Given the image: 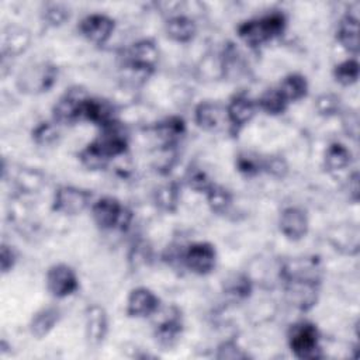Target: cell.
Returning a JSON list of instances; mask_svg holds the SVG:
<instances>
[{"mask_svg": "<svg viewBox=\"0 0 360 360\" xmlns=\"http://www.w3.org/2000/svg\"><path fill=\"white\" fill-rule=\"evenodd\" d=\"M287 27V17L278 10H273L262 17L240 22L236 28L238 37L250 48H259L280 37Z\"/></svg>", "mask_w": 360, "mask_h": 360, "instance_id": "cell-1", "label": "cell"}, {"mask_svg": "<svg viewBox=\"0 0 360 360\" xmlns=\"http://www.w3.org/2000/svg\"><path fill=\"white\" fill-rule=\"evenodd\" d=\"M90 212L94 224L103 231H125L132 221V212L111 195H104L91 202Z\"/></svg>", "mask_w": 360, "mask_h": 360, "instance_id": "cell-2", "label": "cell"}, {"mask_svg": "<svg viewBox=\"0 0 360 360\" xmlns=\"http://www.w3.org/2000/svg\"><path fill=\"white\" fill-rule=\"evenodd\" d=\"M288 346L292 354L301 360H315L322 357L319 345V330L308 321H298L288 329Z\"/></svg>", "mask_w": 360, "mask_h": 360, "instance_id": "cell-3", "label": "cell"}, {"mask_svg": "<svg viewBox=\"0 0 360 360\" xmlns=\"http://www.w3.org/2000/svg\"><path fill=\"white\" fill-rule=\"evenodd\" d=\"M159 51L152 39H139L134 42L124 55V69L135 75L136 79L149 77L158 65Z\"/></svg>", "mask_w": 360, "mask_h": 360, "instance_id": "cell-4", "label": "cell"}, {"mask_svg": "<svg viewBox=\"0 0 360 360\" xmlns=\"http://www.w3.org/2000/svg\"><path fill=\"white\" fill-rule=\"evenodd\" d=\"M285 295L291 305L300 311H309L318 301L321 278L302 277V276H285L281 277Z\"/></svg>", "mask_w": 360, "mask_h": 360, "instance_id": "cell-5", "label": "cell"}, {"mask_svg": "<svg viewBox=\"0 0 360 360\" xmlns=\"http://www.w3.org/2000/svg\"><path fill=\"white\" fill-rule=\"evenodd\" d=\"M58 80V68L51 62H35L18 76V87L28 94L49 91Z\"/></svg>", "mask_w": 360, "mask_h": 360, "instance_id": "cell-6", "label": "cell"}, {"mask_svg": "<svg viewBox=\"0 0 360 360\" xmlns=\"http://www.w3.org/2000/svg\"><path fill=\"white\" fill-rule=\"evenodd\" d=\"M93 193L76 186H60L55 190L52 210L58 214L73 217L86 211L91 205Z\"/></svg>", "mask_w": 360, "mask_h": 360, "instance_id": "cell-7", "label": "cell"}, {"mask_svg": "<svg viewBox=\"0 0 360 360\" xmlns=\"http://www.w3.org/2000/svg\"><path fill=\"white\" fill-rule=\"evenodd\" d=\"M89 94L82 87H70L52 107V121L58 125H72L83 120V107Z\"/></svg>", "mask_w": 360, "mask_h": 360, "instance_id": "cell-8", "label": "cell"}, {"mask_svg": "<svg viewBox=\"0 0 360 360\" xmlns=\"http://www.w3.org/2000/svg\"><path fill=\"white\" fill-rule=\"evenodd\" d=\"M91 143L108 159L122 156L128 149V134L117 120L101 128L100 135Z\"/></svg>", "mask_w": 360, "mask_h": 360, "instance_id": "cell-9", "label": "cell"}, {"mask_svg": "<svg viewBox=\"0 0 360 360\" xmlns=\"http://www.w3.org/2000/svg\"><path fill=\"white\" fill-rule=\"evenodd\" d=\"M217 264V250L210 242H195L184 249L183 266L194 274L207 276Z\"/></svg>", "mask_w": 360, "mask_h": 360, "instance_id": "cell-10", "label": "cell"}, {"mask_svg": "<svg viewBox=\"0 0 360 360\" xmlns=\"http://www.w3.org/2000/svg\"><path fill=\"white\" fill-rule=\"evenodd\" d=\"M45 284L52 297L66 298L77 291L79 278L76 271L69 264L56 263L48 269Z\"/></svg>", "mask_w": 360, "mask_h": 360, "instance_id": "cell-11", "label": "cell"}, {"mask_svg": "<svg viewBox=\"0 0 360 360\" xmlns=\"http://www.w3.org/2000/svg\"><path fill=\"white\" fill-rule=\"evenodd\" d=\"M115 30V21L103 13H91L83 17L79 22V32L89 42L104 45L111 38Z\"/></svg>", "mask_w": 360, "mask_h": 360, "instance_id": "cell-12", "label": "cell"}, {"mask_svg": "<svg viewBox=\"0 0 360 360\" xmlns=\"http://www.w3.org/2000/svg\"><path fill=\"white\" fill-rule=\"evenodd\" d=\"M183 333L181 312L176 307H170L159 316L155 326V339L159 346L165 349L173 347Z\"/></svg>", "mask_w": 360, "mask_h": 360, "instance_id": "cell-13", "label": "cell"}, {"mask_svg": "<svg viewBox=\"0 0 360 360\" xmlns=\"http://www.w3.org/2000/svg\"><path fill=\"white\" fill-rule=\"evenodd\" d=\"M257 110V104L253 98L243 93L235 94L225 107L228 125L231 131L236 134L239 129H242L248 122L252 121Z\"/></svg>", "mask_w": 360, "mask_h": 360, "instance_id": "cell-14", "label": "cell"}, {"mask_svg": "<svg viewBox=\"0 0 360 360\" xmlns=\"http://www.w3.org/2000/svg\"><path fill=\"white\" fill-rule=\"evenodd\" d=\"M160 308L159 297L148 287H135L127 298V315L131 318H148Z\"/></svg>", "mask_w": 360, "mask_h": 360, "instance_id": "cell-15", "label": "cell"}, {"mask_svg": "<svg viewBox=\"0 0 360 360\" xmlns=\"http://www.w3.org/2000/svg\"><path fill=\"white\" fill-rule=\"evenodd\" d=\"M309 221L307 212L300 207H287L278 218V229L288 240H301L307 236Z\"/></svg>", "mask_w": 360, "mask_h": 360, "instance_id": "cell-16", "label": "cell"}, {"mask_svg": "<svg viewBox=\"0 0 360 360\" xmlns=\"http://www.w3.org/2000/svg\"><path fill=\"white\" fill-rule=\"evenodd\" d=\"M84 330L86 339L93 347H98L105 340L108 333V315L101 305L93 304L86 308Z\"/></svg>", "mask_w": 360, "mask_h": 360, "instance_id": "cell-17", "label": "cell"}, {"mask_svg": "<svg viewBox=\"0 0 360 360\" xmlns=\"http://www.w3.org/2000/svg\"><path fill=\"white\" fill-rule=\"evenodd\" d=\"M194 121L204 131H217L224 124L228 125L225 107L214 101H201L197 104L194 110Z\"/></svg>", "mask_w": 360, "mask_h": 360, "instance_id": "cell-18", "label": "cell"}, {"mask_svg": "<svg viewBox=\"0 0 360 360\" xmlns=\"http://www.w3.org/2000/svg\"><path fill=\"white\" fill-rule=\"evenodd\" d=\"M336 39L343 49L353 56L359 55V17L353 11H347L338 22Z\"/></svg>", "mask_w": 360, "mask_h": 360, "instance_id": "cell-19", "label": "cell"}, {"mask_svg": "<svg viewBox=\"0 0 360 360\" xmlns=\"http://www.w3.org/2000/svg\"><path fill=\"white\" fill-rule=\"evenodd\" d=\"M165 32L166 37L172 41L179 44H187L193 41L197 35V24L191 17L176 13L167 17L165 22Z\"/></svg>", "mask_w": 360, "mask_h": 360, "instance_id": "cell-20", "label": "cell"}, {"mask_svg": "<svg viewBox=\"0 0 360 360\" xmlns=\"http://www.w3.org/2000/svg\"><path fill=\"white\" fill-rule=\"evenodd\" d=\"M83 120L103 128L115 121L114 107L104 98L89 96L83 107Z\"/></svg>", "mask_w": 360, "mask_h": 360, "instance_id": "cell-21", "label": "cell"}, {"mask_svg": "<svg viewBox=\"0 0 360 360\" xmlns=\"http://www.w3.org/2000/svg\"><path fill=\"white\" fill-rule=\"evenodd\" d=\"M186 132V122L181 117L173 115L155 125V134L160 146H176Z\"/></svg>", "mask_w": 360, "mask_h": 360, "instance_id": "cell-22", "label": "cell"}, {"mask_svg": "<svg viewBox=\"0 0 360 360\" xmlns=\"http://www.w3.org/2000/svg\"><path fill=\"white\" fill-rule=\"evenodd\" d=\"M60 311L56 307H45L37 311L30 321V332L37 339L45 338L59 322Z\"/></svg>", "mask_w": 360, "mask_h": 360, "instance_id": "cell-23", "label": "cell"}, {"mask_svg": "<svg viewBox=\"0 0 360 360\" xmlns=\"http://www.w3.org/2000/svg\"><path fill=\"white\" fill-rule=\"evenodd\" d=\"M31 44V34L22 27H10L4 32L3 39V55L4 56H18L24 53Z\"/></svg>", "mask_w": 360, "mask_h": 360, "instance_id": "cell-24", "label": "cell"}, {"mask_svg": "<svg viewBox=\"0 0 360 360\" xmlns=\"http://www.w3.org/2000/svg\"><path fill=\"white\" fill-rule=\"evenodd\" d=\"M323 165L329 173H338V172L346 170L352 165L350 149L340 142H332L325 150Z\"/></svg>", "mask_w": 360, "mask_h": 360, "instance_id": "cell-25", "label": "cell"}, {"mask_svg": "<svg viewBox=\"0 0 360 360\" xmlns=\"http://www.w3.org/2000/svg\"><path fill=\"white\" fill-rule=\"evenodd\" d=\"M277 87L288 103H295L305 98L309 89L307 77L301 73H290L284 76Z\"/></svg>", "mask_w": 360, "mask_h": 360, "instance_id": "cell-26", "label": "cell"}, {"mask_svg": "<svg viewBox=\"0 0 360 360\" xmlns=\"http://www.w3.org/2000/svg\"><path fill=\"white\" fill-rule=\"evenodd\" d=\"M359 235L357 225L349 224V226H339L330 235V239L335 249L353 256L359 253Z\"/></svg>", "mask_w": 360, "mask_h": 360, "instance_id": "cell-27", "label": "cell"}, {"mask_svg": "<svg viewBox=\"0 0 360 360\" xmlns=\"http://www.w3.org/2000/svg\"><path fill=\"white\" fill-rule=\"evenodd\" d=\"M256 104L259 110L269 115H280L287 110L290 103L285 100L278 87H270L260 94V97L256 100Z\"/></svg>", "mask_w": 360, "mask_h": 360, "instance_id": "cell-28", "label": "cell"}, {"mask_svg": "<svg viewBox=\"0 0 360 360\" xmlns=\"http://www.w3.org/2000/svg\"><path fill=\"white\" fill-rule=\"evenodd\" d=\"M155 204L166 212H174L180 202V186L176 181H169L159 186L153 194Z\"/></svg>", "mask_w": 360, "mask_h": 360, "instance_id": "cell-29", "label": "cell"}, {"mask_svg": "<svg viewBox=\"0 0 360 360\" xmlns=\"http://www.w3.org/2000/svg\"><path fill=\"white\" fill-rule=\"evenodd\" d=\"M224 291L238 300H246L253 291V281L248 274L236 273L224 280Z\"/></svg>", "mask_w": 360, "mask_h": 360, "instance_id": "cell-30", "label": "cell"}, {"mask_svg": "<svg viewBox=\"0 0 360 360\" xmlns=\"http://www.w3.org/2000/svg\"><path fill=\"white\" fill-rule=\"evenodd\" d=\"M207 204L215 214H225L232 205V194L221 184H212L205 193Z\"/></svg>", "mask_w": 360, "mask_h": 360, "instance_id": "cell-31", "label": "cell"}, {"mask_svg": "<svg viewBox=\"0 0 360 360\" xmlns=\"http://www.w3.org/2000/svg\"><path fill=\"white\" fill-rule=\"evenodd\" d=\"M59 136V125L55 121H42L31 132L32 141L39 146H51L58 142Z\"/></svg>", "mask_w": 360, "mask_h": 360, "instance_id": "cell-32", "label": "cell"}, {"mask_svg": "<svg viewBox=\"0 0 360 360\" xmlns=\"http://www.w3.org/2000/svg\"><path fill=\"white\" fill-rule=\"evenodd\" d=\"M333 79L342 86H352L359 80V62L356 58L342 60L333 68Z\"/></svg>", "mask_w": 360, "mask_h": 360, "instance_id": "cell-33", "label": "cell"}, {"mask_svg": "<svg viewBox=\"0 0 360 360\" xmlns=\"http://www.w3.org/2000/svg\"><path fill=\"white\" fill-rule=\"evenodd\" d=\"M186 184L195 193H207L208 188L214 184V181L210 179V176L207 174L205 170H202L198 166L191 165L184 176Z\"/></svg>", "mask_w": 360, "mask_h": 360, "instance_id": "cell-34", "label": "cell"}, {"mask_svg": "<svg viewBox=\"0 0 360 360\" xmlns=\"http://www.w3.org/2000/svg\"><path fill=\"white\" fill-rule=\"evenodd\" d=\"M44 21L51 27H60L70 18V10L63 3H46L42 11Z\"/></svg>", "mask_w": 360, "mask_h": 360, "instance_id": "cell-35", "label": "cell"}, {"mask_svg": "<svg viewBox=\"0 0 360 360\" xmlns=\"http://www.w3.org/2000/svg\"><path fill=\"white\" fill-rule=\"evenodd\" d=\"M79 159L82 165L89 170H101L110 163V160L91 142L80 150Z\"/></svg>", "mask_w": 360, "mask_h": 360, "instance_id": "cell-36", "label": "cell"}, {"mask_svg": "<svg viewBox=\"0 0 360 360\" xmlns=\"http://www.w3.org/2000/svg\"><path fill=\"white\" fill-rule=\"evenodd\" d=\"M315 108L322 117H335L342 112L340 97L335 93H323L316 98Z\"/></svg>", "mask_w": 360, "mask_h": 360, "instance_id": "cell-37", "label": "cell"}, {"mask_svg": "<svg viewBox=\"0 0 360 360\" xmlns=\"http://www.w3.org/2000/svg\"><path fill=\"white\" fill-rule=\"evenodd\" d=\"M262 160L263 159H260L259 156L245 152L238 155L235 163H236L238 172H240L248 177H253L262 172Z\"/></svg>", "mask_w": 360, "mask_h": 360, "instance_id": "cell-38", "label": "cell"}, {"mask_svg": "<svg viewBox=\"0 0 360 360\" xmlns=\"http://www.w3.org/2000/svg\"><path fill=\"white\" fill-rule=\"evenodd\" d=\"M262 172H266L276 179H283L288 172V165L284 158L273 155L262 160Z\"/></svg>", "mask_w": 360, "mask_h": 360, "instance_id": "cell-39", "label": "cell"}, {"mask_svg": "<svg viewBox=\"0 0 360 360\" xmlns=\"http://www.w3.org/2000/svg\"><path fill=\"white\" fill-rule=\"evenodd\" d=\"M215 357L221 360L224 359L236 360V359H248L249 354L235 340H225L217 347Z\"/></svg>", "mask_w": 360, "mask_h": 360, "instance_id": "cell-40", "label": "cell"}, {"mask_svg": "<svg viewBox=\"0 0 360 360\" xmlns=\"http://www.w3.org/2000/svg\"><path fill=\"white\" fill-rule=\"evenodd\" d=\"M342 118V128L346 132L349 138L353 141L359 139V114L354 110H349L345 112H340Z\"/></svg>", "mask_w": 360, "mask_h": 360, "instance_id": "cell-41", "label": "cell"}, {"mask_svg": "<svg viewBox=\"0 0 360 360\" xmlns=\"http://www.w3.org/2000/svg\"><path fill=\"white\" fill-rule=\"evenodd\" d=\"M17 262V255L15 250L13 249V246L3 243L1 249H0V267H1V273L6 274L8 273L14 264Z\"/></svg>", "mask_w": 360, "mask_h": 360, "instance_id": "cell-42", "label": "cell"}, {"mask_svg": "<svg viewBox=\"0 0 360 360\" xmlns=\"http://www.w3.org/2000/svg\"><path fill=\"white\" fill-rule=\"evenodd\" d=\"M347 190H349V198L353 201V202H357L359 201V172L354 170L349 179H347Z\"/></svg>", "mask_w": 360, "mask_h": 360, "instance_id": "cell-43", "label": "cell"}]
</instances>
